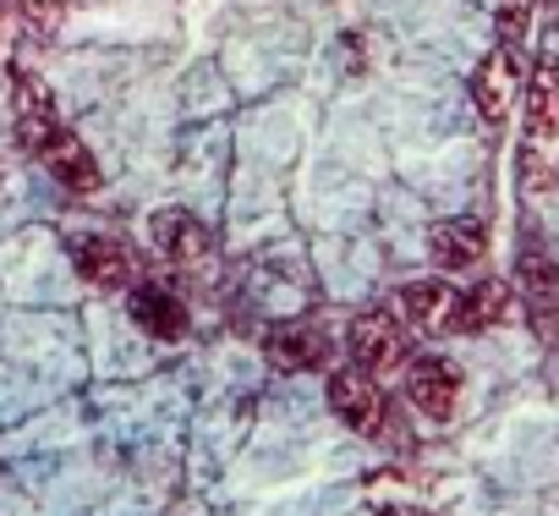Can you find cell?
Segmentation results:
<instances>
[{"label": "cell", "instance_id": "1", "mask_svg": "<svg viewBox=\"0 0 559 516\" xmlns=\"http://www.w3.org/2000/svg\"><path fill=\"white\" fill-rule=\"evenodd\" d=\"M352 357H357L368 374H395V368L412 363V341H406L401 319H390V314H362V319L352 325Z\"/></svg>", "mask_w": 559, "mask_h": 516}, {"label": "cell", "instance_id": "2", "mask_svg": "<svg viewBox=\"0 0 559 516\" xmlns=\"http://www.w3.org/2000/svg\"><path fill=\"white\" fill-rule=\"evenodd\" d=\"M330 407L346 418V429L357 434H379L384 429V396L373 385V374L357 363V368H335L330 374Z\"/></svg>", "mask_w": 559, "mask_h": 516}, {"label": "cell", "instance_id": "3", "mask_svg": "<svg viewBox=\"0 0 559 516\" xmlns=\"http://www.w3.org/2000/svg\"><path fill=\"white\" fill-rule=\"evenodd\" d=\"M406 396H412V407H417L428 423H450V412H455V401H461V368L444 363V357H423V363H412V374H406Z\"/></svg>", "mask_w": 559, "mask_h": 516}, {"label": "cell", "instance_id": "4", "mask_svg": "<svg viewBox=\"0 0 559 516\" xmlns=\"http://www.w3.org/2000/svg\"><path fill=\"white\" fill-rule=\"evenodd\" d=\"M510 99H515V67H510V50L499 45L493 56H483V67L472 72V105L488 127H499L510 116Z\"/></svg>", "mask_w": 559, "mask_h": 516}, {"label": "cell", "instance_id": "5", "mask_svg": "<svg viewBox=\"0 0 559 516\" xmlns=\"http://www.w3.org/2000/svg\"><path fill=\"white\" fill-rule=\"evenodd\" d=\"M78 275L88 286H99V292H121V286H132L138 270H132V253L116 236H88L78 247Z\"/></svg>", "mask_w": 559, "mask_h": 516}, {"label": "cell", "instance_id": "6", "mask_svg": "<svg viewBox=\"0 0 559 516\" xmlns=\"http://www.w3.org/2000/svg\"><path fill=\"white\" fill-rule=\"evenodd\" d=\"M17 132H23V143H28L34 154H45V143L61 132L50 89H45L39 78H28V72H17Z\"/></svg>", "mask_w": 559, "mask_h": 516}, {"label": "cell", "instance_id": "7", "mask_svg": "<svg viewBox=\"0 0 559 516\" xmlns=\"http://www.w3.org/2000/svg\"><path fill=\"white\" fill-rule=\"evenodd\" d=\"M154 242H159V253L170 258V265H181V270L209 265V253H214L209 231H203L192 214H159V220H154Z\"/></svg>", "mask_w": 559, "mask_h": 516}, {"label": "cell", "instance_id": "8", "mask_svg": "<svg viewBox=\"0 0 559 516\" xmlns=\"http://www.w3.org/2000/svg\"><path fill=\"white\" fill-rule=\"evenodd\" d=\"M428 253H433L439 270H472L483 258V225L477 220H444V225H433Z\"/></svg>", "mask_w": 559, "mask_h": 516}, {"label": "cell", "instance_id": "9", "mask_svg": "<svg viewBox=\"0 0 559 516\" xmlns=\"http://www.w3.org/2000/svg\"><path fill=\"white\" fill-rule=\"evenodd\" d=\"M45 165H50V176H56L61 187H72V192H94V187H99V165H94V154H88L72 132H56V138L45 143Z\"/></svg>", "mask_w": 559, "mask_h": 516}, {"label": "cell", "instance_id": "10", "mask_svg": "<svg viewBox=\"0 0 559 516\" xmlns=\"http://www.w3.org/2000/svg\"><path fill=\"white\" fill-rule=\"evenodd\" d=\"M526 132L532 143L559 138V61H537L532 94H526Z\"/></svg>", "mask_w": 559, "mask_h": 516}, {"label": "cell", "instance_id": "11", "mask_svg": "<svg viewBox=\"0 0 559 516\" xmlns=\"http://www.w3.org/2000/svg\"><path fill=\"white\" fill-rule=\"evenodd\" d=\"M401 314L423 330H450L455 325V292L444 281H412V286H401Z\"/></svg>", "mask_w": 559, "mask_h": 516}, {"label": "cell", "instance_id": "12", "mask_svg": "<svg viewBox=\"0 0 559 516\" xmlns=\"http://www.w3.org/2000/svg\"><path fill=\"white\" fill-rule=\"evenodd\" d=\"M132 319H138L148 336H159V341H181V336H187V308H181L165 286H138V292H132Z\"/></svg>", "mask_w": 559, "mask_h": 516}, {"label": "cell", "instance_id": "13", "mask_svg": "<svg viewBox=\"0 0 559 516\" xmlns=\"http://www.w3.org/2000/svg\"><path fill=\"white\" fill-rule=\"evenodd\" d=\"M504 314H510V286H504V281H483L466 303H455V325H450V330L483 336V330H493Z\"/></svg>", "mask_w": 559, "mask_h": 516}, {"label": "cell", "instance_id": "14", "mask_svg": "<svg viewBox=\"0 0 559 516\" xmlns=\"http://www.w3.org/2000/svg\"><path fill=\"white\" fill-rule=\"evenodd\" d=\"M269 363L274 368H319L324 363V341L313 336V330H302V325H280V330H269Z\"/></svg>", "mask_w": 559, "mask_h": 516}, {"label": "cell", "instance_id": "15", "mask_svg": "<svg viewBox=\"0 0 559 516\" xmlns=\"http://www.w3.org/2000/svg\"><path fill=\"white\" fill-rule=\"evenodd\" d=\"M515 281H521L526 303L537 308V319H548V314L559 308V265H554V258H543V253H526L521 265H515Z\"/></svg>", "mask_w": 559, "mask_h": 516}, {"label": "cell", "instance_id": "16", "mask_svg": "<svg viewBox=\"0 0 559 516\" xmlns=\"http://www.w3.org/2000/svg\"><path fill=\"white\" fill-rule=\"evenodd\" d=\"M67 7H72V0H23V17H28L34 34H56L61 17H67Z\"/></svg>", "mask_w": 559, "mask_h": 516}]
</instances>
